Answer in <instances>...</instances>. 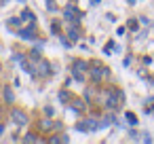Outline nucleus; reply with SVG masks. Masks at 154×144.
Returning a JSON list of instances; mask_svg holds the SVG:
<instances>
[{"mask_svg": "<svg viewBox=\"0 0 154 144\" xmlns=\"http://www.w3.org/2000/svg\"><path fill=\"white\" fill-rule=\"evenodd\" d=\"M122 102H125V93H122L120 89L110 87V89L106 91V108H108V110H118V108L122 106Z\"/></svg>", "mask_w": 154, "mask_h": 144, "instance_id": "obj_1", "label": "nucleus"}, {"mask_svg": "<svg viewBox=\"0 0 154 144\" xmlns=\"http://www.w3.org/2000/svg\"><path fill=\"white\" fill-rule=\"evenodd\" d=\"M89 76H91L93 83H101L103 78L110 76V70H108L106 66H101V64H93V66L89 68Z\"/></svg>", "mask_w": 154, "mask_h": 144, "instance_id": "obj_2", "label": "nucleus"}, {"mask_svg": "<svg viewBox=\"0 0 154 144\" xmlns=\"http://www.w3.org/2000/svg\"><path fill=\"white\" fill-rule=\"evenodd\" d=\"M76 129H78V131H82V133L97 131V129H99V121H97L95 117H87V119H82V121H78V123H76Z\"/></svg>", "mask_w": 154, "mask_h": 144, "instance_id": "obj_3", "label": "nucleus"}, {"mask_svg": "<svg viewBox=\"0 0 154 144\" xmlns=\"http://www.w3.org/2000/svg\"><path fill=\"white\" fill-rule=\"evenodd\" d=\"M63 19H66L68 24H80L82 13H80L74 5H68V7H66V11H63Z\"/></svg>", "mask_w": 154, "mask_h": 144, "instance_id": "obj_4", "label": "nucleus"}, {"mask_svg": "<svg viewBox=\"0 0 154 144\" xmlns=\"http://www.w3.org/2000/svg\"><path fill=\"white\" fill-rule=\"evenodd\" d=\"M19 38H23V40H34L36 38V28L32 26V28H23V30H19V32H15Z\"/></svg>", "mask_w": 154, "mask_h": 144, "instance_id": "obj_5", "label": "nucleus"}, {"mask_svg": "<svg viewBox=\"0 0 154 144\" xmlns=\"http://www.w3.org/2000/svg\"><path fill=\"white\" fill-rule=\"evenodd\" d=\"M11 119H13L17 125H26V123H28V114H26L23 110H13V112H11Z\"/></svg>", "mask_w": 154, "mask_h": 144, "instance_id": "obj_6", "label": "nucleus"}, {"mask_svg": "<svg viewBox=\"0 0 154 144\" xmlns=\"http://www.w3.org/2000/svg\"><path fill=\"white\" fill-rule=\"evenodd\" d=\"M47 74H53V68L49 62H38V76H47Z\"/></svg>", "mask_w": 154, "mask_h": 144, "instance_id": "obj_7", "label": "nucleus"}, {"mask_svg": "<svg viewBox=\"0 0 154 144\" xmlns=\"http://www.w3.org/2000/svg\"><path fill=\"white\" fill-rule=\"evenodd\" d=\"M78 36H80L78 24H70V28H68V38H70L72 43H76V40H78Z\"/></svg>", "mask_w": 154, "mask_h": 144, "instance_id": "obj_8", "label": "nucleus"}, {"mask_svg": "<svg viewBox=\"0 0 154 144\" xmlns=\"http://www.w3.org/2000/svg\"><path fill=\"white\" fill-rule=\"evenodd\" d=\"M21 66H23V72H28V74H32V76H38V68H36L32 62L23 59V62H21Z\"/></svg>", "mask_w": 154, "mask_h": 144, "instance_id": "obj_9", "label": "nucleus"}, {"mask_svg": "<svg viewBox=\"0 0 154 144\" xmlns=\"http://www.w3.org/2000/svg\"><path fill=\"white\" fill-rule=\"evenodd\" d=\"M85 108H87V106H85L82 100H78V98L72 100V110H76V112H85Z\"/></svg>", "mask_w": 154, "mask_h": 144, "instance_id": "obj_10", "label": "nucleus"}, {"mask_svg": "<svg viewBox=\"0 0 154 144\" xmlns=\"http://www.w3.org/2000/svg\"><path fill=\"white\" fill-rule=\"evenodd\" d=\"M112 123H116V117H114V114H106V117L99 121V129H101V127H108V125H112Z\"/></svg>", "mask_w": 154, "mask_h": 144, "instance_id": "obj_11", "label": "nucleus"}, {"mask_svg": "<svg viewBox=\"0 0 154 144\" xmlns=\"http://www.w3.org/2000/svg\"><path fill=\"white\" fill-rule=\"evenodd\" d=\"M72 70H78V72H85V70H89V66L82 62V59H76L74 62V66H72Z\"/></svg>", "mask_w": 154, "mask_h": 144, "instance_id": "obj_12", "label": "nucleus"}, {"mask_svg": "<svg viewBox=\"0 0 154 144\" xmlns=\"http://www.w3.org/2000/svg\"><path fill=\"white\" fill-rule=\"evenodd\" d=\"M13 100H15V98H13V89H11V87H5V102L11 104Z\"/></svg>", "mask_w": 154, "mask_h": 144, "instance_id": "obj_13", "label": "nucleus"}, {"mask_svg": "<svg viewBox=\"0 0 154 144\" xmlns=\"http://www.w3.org/2000/svg\"><path fill=\"white\" fill-rule=\"evenodd\" d=\"M21 19H23V21H34V13H32V11H28V9H26V11H23V13H21Z\"/></svg>", "mask_w": 154, "mask_h": 144, "instance_id": "obj_14", "label": "nucleus"}, {"mask_svg": "<svg viewBox=\"0 0 154 144\" xmlns=\"http://www.w3.org/2000/svg\"><path fill=\"white\" fill-rule=\"evenodd\" d=\"M125 117H127V123H129V125H137V117H135L133 112H127Z\"/></svg>", "mask_w": 154, "mask_h": 144, "instance_id": "obj_15", "label": "nucleus"}, {"mask_svg": "<svg viewBox=\"0 0 154 144\" xmlns=\"http://www.w3.org/2000/svg\"><path fill=\"white\" fill-rule=\"evenodd\" d=\"M7 24H9V26H11V28H13V26H15V28H17V26H21V17H11V19H9V21H7Z\"/></svg>", "mask_w": 154, "mask_h": 144, "instance_id": "obj_16", "label": "nucleus"}, {"mask_svg": "<svg viewBox=\"0 0 154 144\" xmlns=\"http://www.w3.org/2000/svg\"><path fill=\"white\" fill-rule=\"evenodd\" d=\"M49 142H68V136H53L49 138Z\"/></svg>", "mask_w": 154, "mask_h": 144, "instance_id": "obj_17", "label": "nucleus"}, {"mask_svg": "<svg viewBox=\"0 0 154 144\" xmlns=\"http://www.w3.org/2000/svg\"><path fill=\"white\" fill-rule=\"evenodd\" d=\"M59 100H61L63 104H66V102H70V93H68V91H61V93H59Z\"/></svg>", "mask_w": 154, "mask_h": 144, "instance_id": "obj_18", "label": "nucleus"}, {"mask_svg": "<svg viewBox=\"0 0 154 144\" xmlns=\"http://www.w3.org/2000/svg\"><path fill=\"white\" fill-rule=\"evenodd\" d=\"M51 30H53V34H59V21H53L51 24Z\"/></svg>", "mask_w": 154, "mask_h": 144, "instance_id": "obj_19", "label": "nucleus"}, {"mask_svg": "<svg viewBox=\"0 0 154 144\" xmlns=\"http://www.w3.org/2000/svg\"><path fill=\"white\" fill-rule=\"evenodd\" d=\"M47 9H49V11H57V7H55L53 0H47Z\"/></svg>", "mask_w": 154, "mask_h": 144, "instance_id": "obj_20", "label": "nucleus"}, {"mask_svg": "<svg viewBox=\"0 0 154 144\" xmlns=\"http://www.w3.org/2000/svg\"><path fill=\"white\" fill-rule=\"evenodd\" d=\"M23 140H26V142H36V140H38V138H36V136H26V138H23Z\"/></svg>", "mask_w": 154, "mask_h": 144, "instance_id": "obj_21", "label": "nucleus"}, {"mask_svg": "<svg viewBox=\"0 0 154 144\" xmlns=\"http://www.w3.org/2000/svg\"><path fill=\"white\" fill-rule=\"evenodd\" d=\"M129 28H131V30H135V28H137V21H135V19H131V21H129Z\"/></svg>", "mask_w": 154, "mask_h": 144, "instance_id": "obj_22", "label": "nucleus"}, {"mask_svg": "<svg viewBox=\"0 0 154 144\" xmlns=\"http://www.w3.org/2000/svg\"><path fill=\"white\" fill-rule=\"evenodd\" d=\"M45 112H47L49 117H53V108H51V106H47V108H45Z\"/></svg>", "mask_w": 154, "mask_h": 144, "instance_id": "obj_23", "label": "nucleus"}, {"mask_svg": "<svg viewBox=\"0 0 154 144\" xmlns=\"http://www.w3.org/2000/svg\"><path fill=\"white\" fill-rule=\"evenodd\" d=\"M101 2V0H91V5H99Z\"/></svg>", "mask_w": 154, "mask_h": 144, "instance_id": "obj_24", "label": "nucleus"}, {"mask_svg": "<svg viewBox=\"0 0 154 144\" xmlns=\"http://www.w3.org/2000/svg\"><path fill=\"white\" fill-rule=\"evenodd\" d=\"M2 131H5V125H2V123H0V133H2Z\"/></svg>", "mask_w": 154, "mask_h": 144, "instance_id": "obj_25", "label": "nucleus"}]
</instances>
